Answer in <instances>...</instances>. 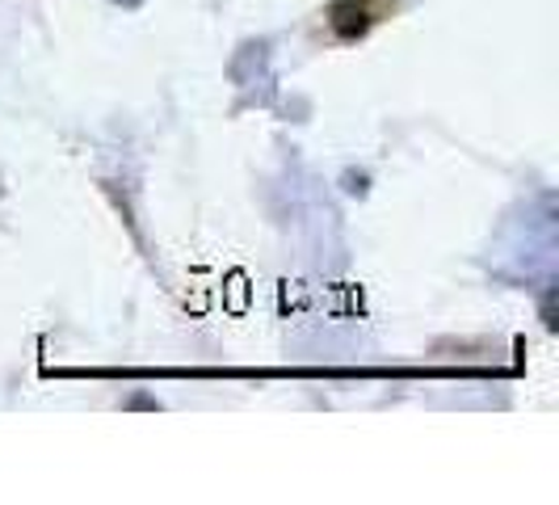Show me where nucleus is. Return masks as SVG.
I'll return each mask as SVG.
<instances>
[{
  "instance_id": "obj_1",
  "label": "nucleus",
  "mask_w": 559,
  "mask_h": 505,
  "mask_svg": "<svg viewBox=\"0 0 559 505\" xmlns=\"http://www.w3.org/2000/svg\"><path fill=\"white\" fill-rule=\"evenodd\" d=\"M383 13H388V9H383L379 0H336L333 9H329L333 30L341 38H362L366 30L374 26Z\"/></svg>"
}]
</instances>
